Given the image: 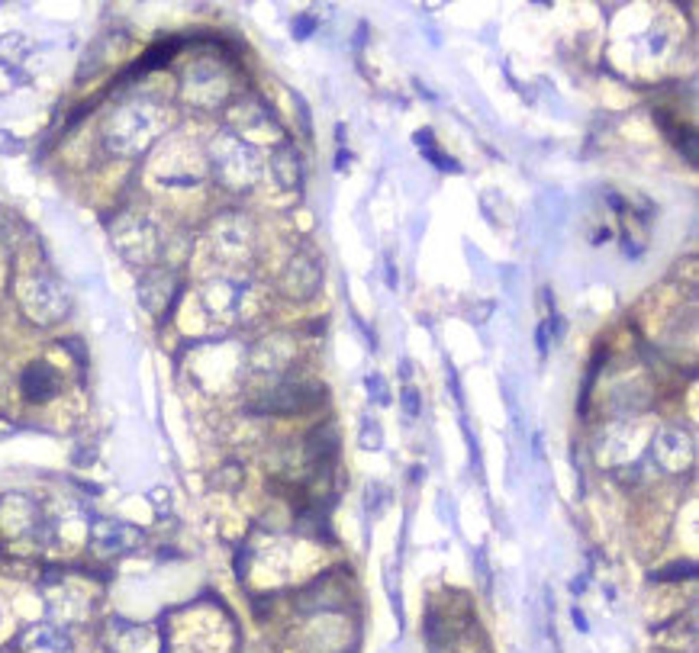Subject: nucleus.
Segmentation results:
<instances>
[{
	"label": "nucleus",
	"instance_id": "1",
	"mask_svg": "<svg viewBox=\"0 0 699 653\" xmlns=\"http://www.w3.org/2000/svg\"><path fill=\"white\" fill-rule=\"evenodd\" d=\"M23 306L29 309L32 319L55 322V319L64 316L68 296H64L62 286L55 284V280H49V277H32V280H26V286H23Z\"/></svg>",
	"mask_w": 699,
	"mask_h": 653
},
{
	"label": "nucleus",
	"instance_id": "2",
	"mask_svg": "<svg viewBox=\"0 0 699 653\" xmlns=\"http://www.w3.org/2000/svg\"><path fill=\"white\" fill-rule=\"evenodd\" d=\"M152 119L142 113V106H132V110H126V113H119L117 119H113V129H110V138H113V148H119V151H132V148H142L145 145V138L152 136Z\"/></svg>",
	"mask_w": 699,
	"mask_h": 653
},
{
	"label": "nucleus",
	"instance_id": "3",
	"mask_svg": "<svg viewBox=\"0 0 699 653\" xmlns=\"http://www.w3.org/2000/svg\"><path fill=\"white\" fill-rule=\"evenodd\" d=\"M94 547L97 554H106V557H113V554H123V550L136 547V541L142 534H139V528L126 525V521H117V518H104V521H97L94 525Z\"/></svg>",
	"mask_w": 699,
	"mask_h": 653
},
{
	"label": "nucleus",
	"instance_id": "4",
	"mask_svg": "<svg viewBox=\"0 0 699 653\" xmlns=\"http://www.w3.org/2000/svg\"><path fill=\"white\" fill-rule=\"evenodd\" d=\"M20 653H71V641L55 624H32L20 637Z\"/></svg>",
	"mask_w": 699,
	"mask_h": 653
},
{
	"label": "nucleus",
	"instance_id": "5",
	"mask_svg": "<svg viewBox=\"0 0 699 653\" xmlns=\"http://www.w3.org/2000/svg\"><path fill=\"white\" fill-rule=\"evenodd\" d=\"M23 393H26V399H32V402L52 399L55 393H58V373H55L49 364H32V367L23 373Z\"/></svg>",
	"mask_w": 699,
	"mask_h": 653
}]
</instances>
